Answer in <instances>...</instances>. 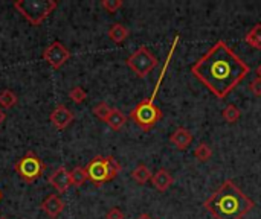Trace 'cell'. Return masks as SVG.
I'll return each instance as SVG.
<instances>
[{"instance_id": "obj_17", "label": "cell", "mask_w": 261, "mask_h": 219, "mask_svg": "<svg viewBox=\"0 0 261 219\" xmlns=\"http://www.w3.org/2000/svg\"><path fill=\"white\" fill-rule=\"evenodd\" d=\"M151 171L145 166V165H139L132 171V178L138 183V184H145L148 180H151Z\"/></svg>"}, {"instance_id": "obj_27", "label": "cell", "mask_w": 261, "mask_h": 219, "mask_svg": "<svg viewBox=\"0 0 261 219\" xmlns=\"http://www.w3.org/2000/svg\"><path fill=\"white\" fill-rule=\"evenodd\" d=\"M5 119H6V114H5V111H3V110L0 108V125H2L3 122H5Z\"/></svg>"}, {"instance_id": "obj_24", "label": "cell", "mask_w": 261, "mask_h": 219, "mask_svg": "<svg viewBox=\"0 0 261 219\" xmlns=\"http://www.w3.org/2000/svg\"><path fill=\"white\" fill-rule=\"evenodd\" d=\"M124 5L122 0H102L101 2V6L109 12V14H115L118 9H121Z\"/></svg>"}, {"instance_id": "obj_7", "label": "cell", "mask_w": 261, "mask_h": 219, "mask_svg": "<svg viewBox=\"0 0 261 219\" xmlns=\"http://www.w3.org/2000/svg\"><path fill=\"white\" fill-rule=\"evenodd\" d=\"M46 166L41 162V159L32 152L28 151L18 162H15L14 165V171L17 172V175L20 177L21 181H24L26 184H32L35 183L44 172Z\"/></svg>"}, {"instance_id": "obj_21", "label": "cell", "mask_w": 261, "mask_h": 219, "mask_svg": "<svg viewBox=\"0 0 261 219\" xmlns=\"http://www.w3.org/2000/svg\"><path fill=\"white\" fill-rule=\"evenodd\" d=\"M18 98L12 90H3L0 91V107L2 108H12L14 105H17Z\"/></svg>"}, {"instance_id": "obj_22", "label": "cell", "mask_w": 261, "mask_h": 219, "mask_svg": "<svg viewBox=\"0 0 261 219\" xmlns=\"http://www.w3.org/2000/svg\"><path fill=\"white\" fill-rule=\"evenodd\" d=\"M110 111H112V108H110L109 104H106V102H99L98 105L93 107V114H95L99 120H102V122L107 120Z\"/></svg>"}, {"instance_id": "obj_28", "label": "cell", "mask_w": 261, "mask_h": 219, "mask_svg": "<svg viewBox=\"0 0 261 219\" xmlns=\"http://www.w3.org/2000/svg\"><path fill=\"white\" fill-rule=\"evenodd\" d=\"M136 219H153V218H151L148 213H142V215H139V216H138Z\"/></svg>"}, {"instance_id": "obj_13", "label": "cell", "mask_w": 261, "mask_h": 219, "mask_svg": "<svg viewBox=\"0 0 261 219\" xmlns=\"http://www.w3.org/2000/svg\"><path fill=\"white\" fill-rule=\"evenodd\" d=\"M173 175L167 171V169H159L153 177H151V183L153 186L159 191V192H167L171 186H173Z\"/></svg>"}, {"instance_id": "obj_16", "label": "cell", "mask_w": 261, "mask_h": 219, "mask_svg": "<svg viewBox=\"0 0 261 219\" xmlns=\"http://www.w3.org/2000/svg\"><path fill=\"white\" fill-rule=\"evenodd\" d=\"M245 41L251 47H254L257 50H261V23H257V24L252 26V29L246 34Z\"/></svg>"}, {"instance_id": "obj_2", "label": "cell", "mask_w": 261, "mask_h": 219, "mask_svg": "<svg viewBox=\"0 0 261 219\" xmlns=\"http://www.w3.org/2000/svg\"><path fill=\"white\" fill-rule=\"evenodd\" d=\"M203 207L214 219H243L255 204L232 180H225L205 200Z\"/></svg>"}, {"instance_id": "obj_1", "label": "cell", "mask_w": 261, "mask_h": 219, "mask_svg": "<svg viewBox=\"0 0 261 219\" xmlns=\"http://www.w3.org/2000/svg\"><path fill=\"white\" fill-rule=\"evenodd\" d=\"M251 67L228 46L219 40L193 66L191 73L217 99H225L249 75Z\"/></svg>"}, {"instance_id": "obj_20", "label": "cell", "mask_w": 261, "mask_h": 219, "mask_svg": "<svg viewBox=\"0 0 261 219\" xmlns=\"http://www.w3.org/2000/svg\"><path fill=\"white\" fill-rule=\"evenodd\" d=\"M194 157L197 159V162L205 163V162H208V160L213 157V149L210 148L208 143L202 142V143H199V145L196 146V149H194Z\"/></svg>"}, {"instance_id": "obj_10", "label": "cell", "mask_w": 261, "mask_h": 219, "mask_svg": "<svg viewBox=\"0 0 261 219\" xmlns=\"http://www.w3.org/2000/svg\"><path fill=\"white\" fill-rule=\"evenodd\" d=\"M49 184L58 192V194H64L70 186V172L64 168V166H60L58 169H55L50 177H49Z\"/></svg>"}, {"instance_id": "obj_31", "label": "cell", "mask_w": 261, "mask_h": 219, "mask_svg": "<svg viewBox=\"0 0 261 219\" xmlns=\"http://www.w3.org/2000/svg\"><path fill=\"white\" fill-rule=\"evenodd\" d=\"M0 219H6V218H5V216H2V218H0Z\"/></svg>"}, {"instance_id": "obj_5", "label": "cell", "mask_w": 261, "mask_h": 219, "mask_svg": "<svg viewBox=\"0 0 261 219\" xmlns=\"http://www.w3.org/2000/svg\"><path fill=\"white\" fill-rule=\"evenodd\" d=\"M14 8L29 21L32 26H40L57 8L55 0H17Z\"/></svg>"}, {"instance_id": "obj_29", "label": "cell", "mask_w": 261, "mask_h": 219, "mask_svg": "<svg viewBox=\"0 0 261 219\" xmlns=\"http://www.w3.org/2000/svg\"><path fill=\"white\" fill-rule=\"evenodd\" d=\"M255 73H257V76H258V78H261V64H260V66H258V67H257Z\"/></svg>"}, {"instance_id": "obj_25", "label": "cell", "mask_w": 261, "mask_h": 219, "mask_svg": "<svg viewBox=\"0 0 261 219\" xmlns=\"http://www.w3.org/2000/svg\"><path fill=\"white\" fill-rule=\"evenodd\" d=\"M249 90L255 95V96H261V78H254L249 82Z\"/></svg>"}, {"instance_id": "obj_11", "label": "cell", "mask_w": 261, "mask_h": 219, "mask_svg": "<svg viewBox=\"0 0 261 219\" xmlns=\"http://www.w3.org/2000/svg\"><path fill=\"white\" fill-rule=\"evenodd\" d=\"M193 140H194V136H193V133L190 131V130H187V128H177L171 136H170V143L176 148V149H179V151H185V149H188V146L193 143Z\"/></svg>"}, {"instance_id": "obj_14", "label": "cell", "mask_w": 261, "mask_h": 219, "mask_svg": "<svg viewBox=\"0 0 261 219\" xmlns=\"http://www.w3.org/2000/svg\"><path fill=\"white\" fill-rule=\"evenodd\" d=\"M109 38L115 43V44H121L124 43L128 35H130V30L122 24V23H113L110 27H109Z\"/></svg>"}, {"instance_id": "obj_9", "label": "cell", "mask_w": 261, "mask_h": 219, "mask_svg": "<svg viewBox=\"0 0 261 219\" xmlns=\"http://www.w3.org/2000/svg\"><path fill=\"white\" fill-rule=\"evenodd\" d=\"M73 119H75V114L66 107V105H58V107H55L54 110H52V113L49 114V120H50V123L58 130V131H61V130H66L72 122H73Z\"/></svg>"}, {"instance_id": "obj_15", "label": "cell", "mask_w": 261, "mask_h": 219, "mask_svg": "<svg viewBox=\"0 0 261 219\" xmlns=\"http://www.w3.org/2000/svg\"><path fill=\"white\" fill-rule=\"evenodd\" d=\"M125 122H127L125 114H124L121 110H118V108H112V111H110V114H109V117H107V120H106V123H107L113 131H119V130L125 125Z\"/></svg>"}, {"instance_id": "obj_3", "label": "cell", "mask_w": 261, "mask_h": 219, "mask_svg": "<svg viewBox=\"0 0 261 219\" xmlns=\"http://www.w3.org/2000/svg\"><path fill=\"white\" fill-rule=\"evenodd\" d=\"M177 43H179V35H176L174 40H173V44H171V47H170V52H168V55H167L165 64H164V67H162V70H161V75H159V78H158V81H156V85H154V90H153L151 96L147 98V99H144V101H141V102L130 111V119H132V120L135 122V125H138L142 131H150V130L154 128V125L164 117L162 110L156 105L154 101H156L158 91H159V88H161V84H162V81H164V76H165V73H167V70H168V67H170V62H171V59H173V55H174V50H176V47H177Z\"/></svg>"}, {"instance_id": "obj_18", "label": "cell", "mask_w": 261, "mask_h": 219, "mask_svg": "<svg viewBox=\"0 0 261 219\" xmlns=\"http://www.w3.org/2000/svg\"><path fill=\"white\" fill-rule=\"evenodd\" d=\"M87 172H86V168H81V166H76L72 169L70 172V183L73 187H81L86 181H87Z\"/></svg>"}, {"instance_id": "obj_19", "label": "cell", "mask_w": 261, "mask_h": 219, "mask_svg": "<svg viewBox=\"0 0 261 219\" xmlns=\"http://www.w3.org/2000/svg\"><path fill=\"white\" fill-rule=\"evenodd\" d=\"M222 117L228 122V123H236L240 117H242V111L237 105L229 104L225 107V110L222 111Z\"/></svg>"}, {"instance_id": "obj_12", "label": "cell", "mask_w": 261, "mask_h": 219, "mask_svg": "<svg viewBox=\"0 0 261 219\" xmlns=\"http://www.w3.org/2000/svg\"><path fill=\"white\" fill-rule=\"evenodd\" d=\"M41 210L50 219H57L61 215V212L64 210V203L58 195H49L41 203Z\"/></svg>"}, {"instance_id": "obj_8", "label": "cell", "mask_w": 261, "mask_h": 219, "mask_svg": "<svg viewBox=\"0 0 261 219\" xmlns=\"http://www.w3.org/2000/svg\"><path fill=\"white\" fill-rule=\"evenodd\" d=\"M70 58V52L69 49L60 43V41H54L50 43L44 50H43V59L54 69V70H58L61 69Z\"/></svg>"}, {"instance_id": "obj_6", "label": "cell", "mask_w": 261, "mask_h": 219, "mask_svg": "<svg viewBox=\"0 0 261 219\" xmlns=\"http://www.w3.org/2000/svg\"><path fill=\"white\" fill-rule=\"evenodd\" d=\"M125 64L138 78H147L158 67L159 59L147 46H139V49L125 59Z\"/></svg>"}, {"instance_id": "obj_23", "label": "cell", "mask_w": 261, "mask_h": 219, "mask_svg": "<svg viewBox=\"0 0 261 219\" xmlns=\"http://www.w3.org/2000/svg\"><path fill=\"white\" fill-rule=\"evenodd\" d=\"M69 98H70L72 102H75V104H83V102L86 101V98H87V93H86V90L81 88V87H73V88L69 91Z\"/></svg>"}, {"instance_id": "obj_30", "label": "cell", "mask_w": 261, "mask_h": 219, "mask_svg": "<svg viewBox=\"0 0 261 219\" xmlns=\"http://www.w3.org/2000/svg\"><path fill=\"white\" fill-rule=\"evenodd\" d=\"M0 201H2V191H0Z\"/></svg>"}, {"instance_id": "obj_4", "label": "cell", "mask_w": 261, "mask_h": 219, "mask_svg": "<svg viewBox=\"0 0 261 219\" xmlns=\"http://www.w3.org/2000/svg\"><path fill=\"white\" fill-rule=\"evenodd\" d=\"M86 172L87 178L93 183V186L101 187L118 177V174L121 172V165L112 155H96L86 166Z\"/></svg>"}, {"instance_id": "obj_26", "label": "cell", "mask_w": 261, "mask_h": 219, "mask_svg": "<svg viewBox=\"0 0 261 219\" xmlns=\"http://www.w3.org/2000/svg\"><path fill=\"white\" fill-rule=\"evenodd\" d=\"M106 219H124V213H122V210H121V209H118V207H112V209L107 212Z\"/></svg>"}]
</instances>
